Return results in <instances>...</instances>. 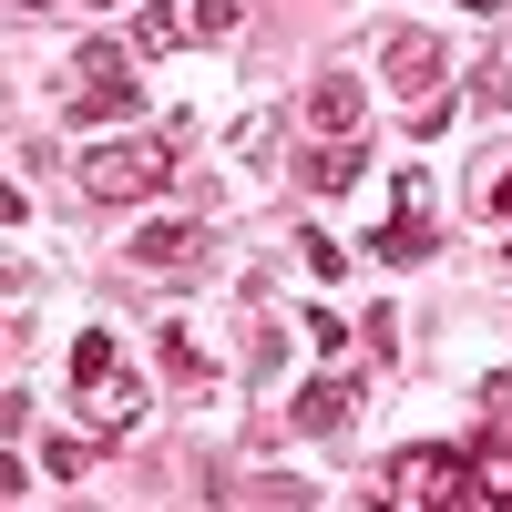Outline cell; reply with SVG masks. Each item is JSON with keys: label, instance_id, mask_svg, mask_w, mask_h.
<instances>
[{"label": "cell", "instance_id": "cell-1", "mask_svg": "<svg viewBox=\"0 0 512 512\" xmlns=\"http://www.w3.org/2000/svg\"><path fill=\"white\" fill-rule=\"evenodd\" d=\"M72 400L93 410V441H134V431H144V390L123 379L113 328H82V338H72Z\"/></svg>", "mask_w": 512, "mask_h": 512}, {"label": "cell", "instance_id": "cell-2", "mask_svg": "<svg viewBox=\"0 0 512 512\" xmlns=\"http://www.w3.org/2000/svg\"><path fill=\"white\" fill-rule=\"evenodd\" d=\"M472 482L482 472L451 441H410V451H390V472H379V502H390V512H461Z\"/></svg>", "mask_w": 512, "mask_h": 512}, {"label": "cell", "instance_id": "cell-3", "mask_svg": "<svg viewBox=\"0 0 512 512\" xmlns=\"http://www.w3.org/2000/svg\"><path fill=\"white\" fill-rule=\"evenodd\" d=\"M164 185H175L164 134H113V144L82 154V195H93V205H154Z\"/></svg>", "mask_w": 512, "mask_h": 512}, {"label": "cell", "instance_id": "cell-4", "mask_svg": "<svg viewBox=\"0 0 512 512\" xmlns=\"http://www.w3.org/2000/svg\"><path fill=\"white\" fill-rule=\"evenodd\" d=\"M144 113V82H134V41H93L72 62V103L62 123H134Z\"/></svg>", "mask_w": 512, "mask_h": 512}, {"label": "cell", "instance_id": "cell-5", "mask_svg": "<svg viewBox=\"0 0 512 512\" xmlns=\"http://www.w3.org/2000/svg\"><path fill=\"white\" fill-rule=\"evenodd\" d=\"M379 72H390V93H410V123H420V134H441V123H451L441 41H431V31H390V41H379Z\"/></svg>", "mask_w": 512, "mask_h": 512}, {"label": "cell", "instance_id": "cell-6", "mask_svg": "<svg viewBox=\"0 0 512 512\" xmlns=\"http://www.w3.org/2000/svg\"><path fill=\"white\" fill-rule=\"evenodd\" d=\"M369 246H379V267H420V256L441 246V236H431V195H420V175L390 185V226H379Z\"/></svg>", "mask_w": 512, "mask_h": 512}, {"label": "cell", "instance_id": "cell-7", "mask_svg": "<svg viewBox=\"0 0 512 512\" xmlns=\"http://www.w3.org/2000/svg\"><path fill=\"white\" fill-rule=\"evenodd\" d=\"M123 256H134L144 277H195V267H205V226H195V216H154V226H134Z\"/></svg>", "mask_w": 512, "mask_h": 512}, {"label": "cell", "instance_id": "cell-8", "mask_svg": "<svg viewBox=\"0 0 512 512\" xmlns=\"http://www.w3.org/2000/svg\"><path fill=\"white\" fill-rule=\"evenodd\" d=\"M308 123H318V144H359V123H369V93L349 72H328L318 93H308Z\"/></svg>", "mask_w": 512, "mask_h": 512}, {"label": "cell", "instance_id": "cell-9", "mask_svg": "<svg viewBox=\"0 0 512 512\" xmlns=\"http://www.w3.org/2000/svg\"><path fill=\"white\" fill-rule=\"evenodd\" d=\"M349 410H359V390H349V379H308V390L287 400V420H297L308 441H338V431H349Z\"/></svg>", "mask_w": 512, "mask_h": 512}, {"label": "cell", "instance_id": "cell-10", "mask_svg": "<svg viewBox=\"0 0 512 512\" xmlns=\"http://www.w3.org/2000/svg\"><path fill=\"white\" fill-rule=\"evenodd\" d=\"M359 164H369L359 144H318V154H308V185H318V195H349V185H359Z\"/></svg>", "mask_w": 512, "mask_h": 512}, {"label": "cell", "instance_id": "cell-11", "mask_svg": "<svg viewBox=\"0 0 512 512\" xmlns=\"http://www.w3.org/2000/svg\"><path fill=\"white\" fill-rule=\"evenodd\" d=\"M195 21H175V11H134V62H154V52H175Z\"/></svg>", "mask_w": 512, "mask_h": 512}, {"label": "cell", "instance_id": "cell-12", "mask_svg": "<svg viewBox=\"0 0 512 512\" xmlns=\"http://www.w3.org/2000/svg\"><path fill=\"white\" fill-rule=\"evenodd\" d=\"M246 31V0H195V41H236Z\"/></svg>", "mask_w": 512, "mask_h": 512}, {"label": "cell", "instance_id": "cell-13", "mask_svg": "<svg viewBox=\"0 0 512 512\" xmlns=\"http://www.w3.org/2000/svg\"><path fill=\"white\" fill-rule=\"evenodd\" d=\"M472 472H482V502H492V512H512V451H482Z\"/></svg>", "mask_w": 512, "mask_h": 512}, {"label": "cell", "instance_id": "cell-14", "mask_svg": "<svg viewBox=\"0 0 512 512\" xmlns=\"http://www.w3.org/2000/svg\"><path fill=\"white\" fill-rule=\"evenodd\" d=\"M297 246H308V277H338V267H349V246H338V236H318V226L297 236Z\"/></svg>", "mask_w": 512, "mask_h": 512}, {"label": "cell", "instance_id": "cell-15", "mask_svg": "<svg viewBox=\"0 0 512 512\" xmlns=\"http://www.w3.org/2000/svg\"><path fill=\"white\" fill-rule=\"evenodd\" d=\"M338 338H349V318H338V308H308V349H318V359H338Z\"/></svg>", "mask_w": 512, "mask_h": 512}, {"label": "cell", "instance_id": "cell-16", "mask_svg": "<svg viewBox=\"0 0 512 512\" xmlns=\"http://www.w3.org/2000/svg\"><path fill=\"white\" fill-rule=\"evenodd\" d=\"M82 461H93V441H52V451H41V472H52V482H72Z\"/></svg>", "mask_w": 512, "mask_h": 512}, {"label": "cell", "instance_id": "cell-17", "mask_svg": "<svg viewBox=\"0 0 512 512\" xmlns=\"http://www.w3.org/2000/svg\"><path fill=\"white\" fill-rule=\"evenodd\" d=\"M482 410H512V369H492V379H482Z\"/></svg>", "mask_w": 512, "mask_h": 512}, {"label": "cell", "instance_id": "cell-18", "mask_svg": "<svg viewBox=\"0 0 512 512\" xmlns=\"http://www.w3.org/2000/svg\"><path fill=\"white\" fill-rule=\"evenodd\" d=\"M492 216H512V175H502V185H492Z\"/></svg>", "mask_w": 512, "mask_h": 512}, {"label": "cell", "instance_id": "cell-19", "mask_svg": "<svg viewBox=\"0 0 512 512\" xmlns=\"http://www.w3.org/2000/svg\"><path fill=\"white\" fill-rule=\"evenodd\" d=\"M82 11H134V0H82Z\"/></svg>", "mask_w": 512, "mask_h": 512}, {"label": "cell", "instance_id": "cell-20", "mask_svg": "<svg viewBox=\"0 0 512 512\" xmlns=\"http://www.w3.org/2000/svg\"><path fill=\"white\" fill-rule=\"evenodd\" d=\"M461 11H512V0H461Z\"/></svg>", "mask_w": 512, "mask_h": 512}, {"label": "cell", "instance_id": "cell-21", "mask_svg": "<svg viewBox=\"0 0 512 512\" xmlns=\"http://www.w3.org/2000/svg\"><path fill=\"white\" fill-rule=\"evenodd\" d=\"M31 11H41V0H31Z\"/></svg>", "mask_w": 512, "mask_h": 512}]
</instances>
